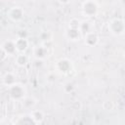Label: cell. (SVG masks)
Listing matches in <instances>:
<instances>
[{
    "label": "cell",
    "instance_id": "1",
    "mask_svg": "<svg viewBox=\"0 0 125 125\" xmlns=\"http://www.w3.org/2000/svg\"><path fill=\"white\" fill-rule=\"evenodd\" d=\"M8 92H9V96L13 100H23L26 94V90L24 86L19 83H15L12 86L8 87Z\"/></svg>",
    "mask_w": 125,
    "mask_h": 125
},
{
    "label": "cell",
    "instance_id": "2",
    "mask_svg": "<svg viewBox=\"0 0 125 125\" xmlns=\"http://www.w3.org/2000/svg\"><path fill=\"white\" fill-rule=\"evenodd\" d=\"M81 11L85 17H95L99 12V4L96 1H85L81 5Z\"/></svg>",
    "mask_w": 125,
    "mask_h": 125
},
{
    "label": "cell",
    "instance_id": "3",
    "mask_svg": "<svg viewBox=\"0 0 125 125\" xmlns=\"http://www.w3.org/2000/svg\"><path fill=\"white\" fill-rule=\"evenodd\" d=\"M109 31L114 35H120L125 31V22L120 19H113L108 23Z\"/></svg>",
    "mask_w": 125,
    "mask_h": 125
},
{
    "label": "cell",
    "instance_id": "4",
    "mask_svg": "<svg viewBox=\"0 0 125 125\" xmlns=\"http://www.w3.org/2000/svg\"><path fill=\"white\" fill-rule=\"evenodd\" d=\"M8 17L14 21H19L22 19L23 17V10L21 7H12L9 11H8Z\"/></svg>",
    "mask_w": 125,
    "mask_h": 125
},
{
    "label": "cell",
    "instance_id": "5",
    "mask_svg": "<svg viewBox=\"0 0 125 125\" xmlns=\"http://www.w3.org/2000/svg\"><path fill=\"white\" fill-rule=\"evenodd\" d=\"M1 49L4 53L7 55H14L17 52V47H16V42L12 40H6L2 43Z\"/></svg>",
    "mask_w": 125,
    "mask_h": 125
},
{
    "label": "cell",
    "instance_id": "6",
    "mask_svg": "<svg viewBox=\"0 0 125 125\" xmlns=\"http://www.w3.org/2000/svg\"><path fill=\"white\" fill-rule=\"evenodd\" d=\"M57 68H58V70H59L60 72H62V73H66V72H68V71L70 70V68H71V63H70V62H69L68 60H66V59H62V60H60V61L58 62V63H57Z\"/></svg>",
    "mask_w": 125,
    "mask_h": 125
},
{
    "label": "cell",
    "instance_id": "7",
    "mask_svg": "<svg viewBox=\"0 0 125 125\" xmlns=\"http://www.w3.org/2000/svg\"><path fill=\"white\" fill-rule=\"evenodd\" d=\"M33 55L35 56V58L39 59V60H43L48 56V50L47 47L45 46H37L34 48L33 50Z\"/></svg>",
    "mask_w": 125,
    "mask_h": 125
},
{
    "label": "cell",
    "instance_id": "8",
    "mask_svg": "<svg viewBox=\"0 0 125 125\" xmlns=\"http://www.w3.org/2000/svg\"><path fill=\"white\" fill-rule=\"evenodd\" d=\"M15 42H16L17 51L20 52V53L24 52L27 49V47H28V41L24 37H20L17 40H15Z\"/></svg>",
    "mask_w": 125,
    "mask_h": 125
},
{
    "label": "cell",
    "instance_id": "9",
    "mask_svg": "<svg viewBox=\"0 0 125 125\" xmlns=\"http://www.w3.org/2000/svg\"><path fill=\"white\" fill-rule=\"evenodd\" d=\"M38 123L35 122L33 120V118L30 116V115H23V116H21L16 125H37Z\"/></svg>",
    "mask_w": 125,
    "mask_h": 125
},
{
    "label": "cell",
    "instance_id": "10",
    "mask_svg": "<svg viewBox=\"0 0 125 125\" xmlns=\"http://www.w3.org/2000/svg\"><path fill=\"white\" fill-rule=\"evenodd\" d=\"M98 40H99L98 35L95 32H93V31H91V32H89V33H87L85 35V44L88 45V46H94V45H96L97 42H98Z\"/></svg>",
    "mask_w": 125,
    "mask_h": 125
},
{
    "label": "cell",
    "instance_id": "11",
    "mask_svg": "<svg viewBox=\"0 0 125 125\" xmlns=\"http://www.w3.org/2000/svg\"><path fill=\"white\" fill-rule=\"evenodd\" d=\"M80 30L77 28H68L66 31V37L70 40H78L80 38Z\"/></svg>",
    "mask_w": 125,
    "mask_h": 125
},
{
    "label": "cell",
    "instance_id": "12",
    "mask_svg": "<svg viewBox=\"0 0 125 125\" xmlns=\"http://www.w3.org/2000/svg\"><path fill=\"white\" fill-rule=\"evenodd\" d=\"M15 78H16V77H15V75H14L13 73L8 72V73H6V74L3 76L2 80H3V83H4L5 85H7L8 87H10V86H12L13 84L16 83V79H15Z\"/></svg>",
    "mask_w": 125,
    "mask_h": 125
},
{
    "label": "cell",
    "instance_id": "13",
    "mask_svg": "<svg viewBox=\"0 0 125 125\" xmlns=\"http://www.w3.org/2000/svg\"><path fill=\"white\" fill-rule=\"evenodd\" d=\"M29 115H30V116L33 118V120H34L35 122H37V123H40V122L44 119V114H43V112H42L41 110H32Z\"/></svg>",
    "mask_w": 125,
    "mask_h": 125
},
{
    "label": "cell",
    "instance_id": "14",
    "mask_svg": "<svg viewBox=\"0 0 125 125\" xmlns=\"http://www.w3.org/2000/svg\"><path fill=\"white\" fill-rule=\"evenodd\" d=\"M27 61H28L27 56L24 55V54H22V53L19 54V55L17 56V58H16V62H17V64H19V65H21V66L25 65L26 62H27Z\"/></svg>",
    "mask_w": 125,
    "mask_h": 125
}]
</instances>
